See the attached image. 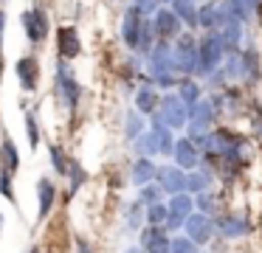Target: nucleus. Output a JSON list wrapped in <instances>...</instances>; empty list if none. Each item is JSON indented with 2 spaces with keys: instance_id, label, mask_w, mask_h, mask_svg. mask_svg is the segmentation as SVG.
Instances as JSON below:
<instances>
[{
  "instance_id": "23",
  "label": "nucleus",
  "mask_w": 262,
  "mask_h": 253,
  "mask_svg": "<svg viewBox=\"0 0 262 253\" xmlns=\"http://www.w3.org/2000/svg\"><path fill=\"white\" fill-rule=\"evenodd\" d=\"M136 149H138V155H144V157L155 155V152H158V138H155V132L138 135V138H136Z\"/></svg>"
},
{
  "instance_id": "14",
  "label": "nucleus",
  "mask_w": 262,
  "mask_h": 253,
  "mask_svg": "<svg viewBox=\"0 0 262 253\" xmlns=\"http://www.w3.org/2000/svg\"><path fill=\"white\" fill-rule=\"evenodd\" d=\"M231 146H234L231 135L223 132V129L206 135V152H209V155H231Z\"/></svg>"
},
{
  "instance_id": "2",
  "label": "nucleus",
  "mask_w": 262,
  "mask_h": 253,
  "mask_svg": "<svg viewBox=\"0 0 262 253\" xmlns=\"http://www.w3.org/2000/svg\"><path fill=\"white\" fill-rule=\"evenodd\" d=\"M172 51H175V65H178V71H183V73L200 71V45H194V37L183 34Z\"/></svg>"
},
{
  "instance_id": "33",
  "label": "nucleus",
  "mask_w": 262,
  "mask_h": 253,
  "mask_svg": "<svg viewBox=\"0 0 262 253\" xmlns=\"http://www.w3.org/2000/svg\"><path fill=\"white\" fill-rule=\"evenodd\" d=\"M141 129H144L141 112H130V116H127V135H130V138H138Z\"/></svg>"
},
{
  "instance_id": "3",
  "label": "nucleus",
  "mask_w": 262,
  "mask_h": 253,
  "mask_svg": "<svg viewBox=\"0 0 262 253\" xmlns=\"http://www.w3.org/2000/svg\"><path fill=\"white\" fill-rule=\"evenodd\" d=\"M223 51H226V42L217 34H209V37L200 42V73H211L223 59Z\"/></svg>"
},
{
  "instance_id": "9",
  "label": "nucleus",
  "mask_w": 262,
  "mask_h": 253,
  "mask_svg": "<svg viewBox=\"0 0 262 253\" xmlns=\"http://www.w3.org/2000/svg\"><path fill=\"white\" fill-rule=\"evenodd\" d=\"M186 236H189V239H194L198 245H206L209 236H211L209 217H203V214H189V217H186Z\"/></svg>"
},
{
  "instance_id": "18",
  "label": "nucleus",
  "mask_w": 262,
  "mask_h": 253,
  "mask_svg": "<svg viewBox=\"0 0 262 253\" xmlns=\"http://www.w3.org/2000/svg\"><path fill=\"white\" fill-rule=\"evenodd\" d=\"M158 174V169L152 166V160H147V157H138L136 160V166H133V183H138V186H147L149 180Z\"/></svg>"
},
{
  "instance_id": "7",
  "label": "nucleus",
  "mask_w": 262,
  "mask_h": 253,
  "mask_svg": "<svg viewBox=\"0 0 262 253\" xmlns=\"http://www.w3.org/2000/svg\"><path fill=\"white\" fill-rule=\"evenodd\" d=\"M141 14L144 11L138 9V6H133L124 14V22H121V39H124L130 48H138V37H141V26H144Z\"/></svg>"
},
{
  "instance_id": "24",
  "label": "nucleus",
  "mask_w": 262,
  "mask_h": 253,
  "mask_svg": "<svg viewBox=\"0 0 262 253\" xmlns=\"http://www.w3.org/2000/svg\"><path fill=\"white\" fill-rule=\"evenodd\" d=\"M211 101H194L192 107H189V121H200V124H206L211 118Z\"/></svg>"
},
{
  "instance_id": "35",
  "label": "nucleus",
  "mask_w": 262,
  "mask_h": 253,
  "mask_svg": "<svg viewBox=\"0 0 262 253\" xmlns=\"http://www.w3.org/2000/svg\"><path fill=\"white\" fill-rule=\"evenodd\" d=\"M26 129H29V144L37 146L40 144V129H37V118L31 112H26Z\"/></svg>"
},
{
  "instance_id": "25",
  "label": "nucleus",
  "mask_w": 262,
  "mask_h": 253,
  "mask_svg": "<svg viewBox=\"0 0 262 253\" xmlns=\"http://www.w3.org/2000/svg\"><path fill=\"white\" fill-rule=\"evenodd\" d=\"M3 157H6V166L12 169V172H14V169H17V166H20V155H17V146H14V141L9 138L6 132H3Z\"/></svg>"
},
{
  "instance_id": "12",
  "label": "nucleus",
  "mask_w": 262,
  "mask_h": 253,
  "mask_svg": "<svg viewBox=\"0 0 262 253\" xmlns=\"http://www.w3.org/2000/svg\"><path fill=\"white\" fill-rule=\"evenodd\" d=\"M152 26H155V34L158 37H175L178 34V26H181V17L175 14V11H166V9H161V11H155V17H152Z\"/></svg>"
},
{
  "instance_id": "42",
  "label": "nucleus",
  "mask_w": 262,
  "mask_h": 253,
  "mask_svg": "<svg viewBox=\"0 0 262 253\" xmlns=\"http://www.w3.org/2000/svg\"><path fill=\"white\" fill-rule=\"evenodd\" d=\"M3 28H6V14L0 11V48H3Z\"/></svg>"
},
{
  "instance_id": "27",
  "label": "nucleus",
  "mask_w": 262,
  "mask_h": 253,
  "mask_svg": "<svg viewBox=\"0 0 262 253\" xmlns=\"http://www.w3.org/2000/svg\"><path fill=\"white\" fill-rule=\"evenodd\" d=\"M0 194L6 197V200L14 202V191H12V169L3 166L0 169Z\"/></svg>"
},
{
  "instance_id": "15",
  "label": "nucleus",
  "mask_w": 262,
  "mask_h": 253,
  "mask_svg": "<svg viewBox=\"0 0 262 253\" xmlns=\"http://www.w3.org/2000/svg\"><path fill=\"white\" fill-rule=\"evenodd\" d=\"M172 155H175V160L181 169H192V166H198V160H200V155H198L192 141H178Z\"/></svg>"
},
{
  "instance_id": "13",
  "label": "nucleus",
  "mask_w": 262,
  "mask_h": 253,
  "mask_svg": "<svg viewBox=\"0 0 262 253\" xmlns=\"http://www.w3.org/2000/svg\"><path fill=\"white\" fill-rule=\"evenodd\" d=\"M158 183L164 191L178 194V191L186 189V174H181V169H175V166H164V169H158Z\"/></svg>"
},
{
  "instance_id": "1",
  "label": "nucleus",
  "mask_w": 262,
  "mask_h": 253,
  "mask_svg": "<svg viewBox=\"0 0 262 253\" xmlns=\"http://www.w3.org/2000/svg\"><path fill=\"white\" fill-rule=\"evenodd\" d=\"M149 67H152V76L158 84H164V87H172L175 84V76H172V71H175V51L166 45V39H161L158 45L152 48V59H149Z\"/></svg>"
},
{
  "instance_id": "22",
  "label": "nucleus",
  "mask_w": 262,
  "mask_h": 253,
  "mask_svg": "<svg viewBox=\"0 0 262 253\" xmlns=\"http://www.w3.org/2000/svg\"><path fill=\"white\" fill-rule=\"evenodd\" d=\"M220 231H223V236H243V234H248V222L239 217H228L220 222Z\"/></svg>"
},
{
  "instance_id": "26",
  "label": "nucleus",
  "mask_w": 262,
  "mask_h": 253,
  "mask_svg": "<svg viewBox=\"0 0 262 253\" xmlns=\"http://www.w3.org/2000/svg\"><path fill=\"white\" fill-rule=\"evenodd\" d=\"M223 42L226 45H237L239 42V20H228L223 26Z\"/></svg>"
},
{
  "instance_id": "20",
  "label": "nucleus",
  "mask_w": 262,
  "mask_h": 253,
  "mask_svg": "<svg viewBox=\"0 0 262 253\" xmlns=\"http://www.w3.org/2000/svg\"><path fill=\"white\" fill-rule=\"evenodd\" d=\"M192 197H186L183 191H178V197H172V202H169V214H175V217H181V219H186L189 214H192Z\"/></svg>"
},
{
  "instance_id": "41",
  "label": "nucleus",
  "mask_w": 262,
  "mask_h": 253,
  "mask_svg": "<svg viewBox=\"0 0 262 253\" xmlns=\"http://www.w3.org/2000/svg\"><path fill=\"white\" fill-rule=\"evenodd\" d=\"M76 253H93V250H91V245H88L85 239H76Z\"/></svg>"
},
{
  "instance_id": "32",
  "label": "nucleus",
  "mask_w": 262,
  "mask_h": 253,
  "mask_svg": "<svg viewBox=\"0 0 262 253\" xmlns=\"http://www.w3.org/2000/svg\"><path fill=\"white\" fill-rule=\"evenodd\" d=\"M152 34H155V26H152V22H144V26H141V37H138V48H141V51H152Z\"/></svg>"
},
{
  "instance_id": "38",
  "label": "nucleus",
  "mask_w": 262,
  "mask_h": 253,
  "mask_svg": "<svg viewBox=\"0 0 262 253\" xmlns=\"http://www.w3.org/2000/svg\"><path fill=\"white\" fill-rule=\"evenodd\" d=\"M194 239H172V253H194Z\"/></svg>"
},
{
  "instance_id": "5",
  "label": "nucleus",
  "mask_w": 262,
  "mask_h": 253,
  "mask_svg": "<svg viewBox=\"0 0 262 253\" xmlns=\"http://www.w3.org/2000/svg\"><path fill=\"white\" fill-rule=\"evenodd\" d=\"M57 90H59V96H62V101H65V107L68 110H76V104H79V82H76L74 76L68 73V67L59 62V67H57Z\"/></svg>"
},
{
  "instance_id": "31",
  "label": "nucleus",
  "mask_w": 262,
  "mask_h": 253,
  "mask_svg": "<svg viewBox=\"0 0 262 253\" xmlns=\"http://www.w3.org/2000/svg\"><path fill=\"white\" fill-rule=\"evenodd\" d=\"M209 180V172H192L186 174V191H200Z\"/></svg>"
},
{
  "instance_id": "34",
  "label": "nucleus",
  "mask_w": 262,
  "mask_h": 253,
  "mask_svg": "<svg viewBox=\"0 0 262 253\" xmlns=\"http://www.w3.org/2000/svg\"><path fill=\"white\" fill-rule=\"evenodd\" d=\"M51 163H54V169H57L59 174H65V172H68V166H71V163L65 160V155H62L59 146H51Z\"/></svg>"
},
{
  "instance_id": "29",
  "label": "nucleus",
  "mask_w": 262,
  "mask_h": 253,
  "mask_svg": "<svg viewBox=\"0 0 262 253\" xmlns=\"http://www.w3.org/2000/svg\"><path fill=\"white\" fill-rule=\"evenodd\" d=\"M147 219H149V225H164V219H169V208H164L161 202H155V205H149Z\"/></svg>"
},
{
  "instance_id": "43",
  "label": "nucleus",
  "mask_w": 262,
  "mask_h": 253,
  "mask_svg": "<svg viewBox=\"0 0 262 253\" xmlns=\"http://www.w3.org/2000/svg\"><path fill=\"white\" fill-rule=\"evenodd\" d=\"M243 3H245V6H251V9H254V3H256V0H243Z\"/></svg>"
},
{
  "instance_id": "16",
  "label": "nucleus",
  "mask_w": 262,
  "mask_h": 253,
  "mask_svg": "<svg viewBox=\"0 0 262 253\" xmlns=\"http://www.w3.org/2000/svg\"><path fill=\"white\" fill-rule=\"evenodd\" d=\"M152 132H155V138H158V152L161 155H172V152H175V141H172V132L166 129L164 116H155Z\"/></svg>"
},
{
  "instance_id": "4",
  "label": "nucleus",
  "mask_w": 262,
  "mask_h": 253,
  "mask_svg": "<svg viewBox=\"0 0 262 253\" xmlns=\"http://www.w3.org/2000/svg\"><path fill=\"white\" fill-rule=\"evenodd\" d=\"M23 28H26V37H29V42H42V39L48 37V17L46 11L37 6V9H29L23 14Z\"/></svg>"
},
{
  "instance_id": "10",
  "label": "nucleus",
  "mask_w": 262,
  "mask_h": 253,
  "mask_svg": "<svg viewBox=\"0 0 262 253\" xmlns=\"http://www.w3.org/2000/svg\"><path fill=\"white\" fill-rule=\"evenodd\" d=\"M141 245L147 253H172V242L164 236V231L158 228V225H152V228H147L141 234Z\"/></svg>"
},
{
  "instance_id": "19",
  "label": "nucleus",
  "mask_w": 262,
  "mask_h": 253,
  "mask_svg": "<svg viewBox=\"0 0 262 253\" xmlns=\"http://www.w3.org/2000/svg\"><path fill=\"white\" fill-rule=\"evenodd\" d=\"M136 107L141 116H147V112H155V107H158V96H155L152 87H141L136 96Z\"/></svg>"
},
{
  "instance_id": "40",
  "label": "nucleus",
  "mask_w": 262,
  "mask_h": 253,
  "mask_svg": "<svg viewBox=\"0 0 262 253\" xmlns=\"http://www.w3.org/2000/svg\"><path fill=\"white\" fill-rule=\"evenodd\" d=\"M155 3H158V0H136V6L144 11V14H147V11H152V9H155Z\"/></svg>"
},
{
  "instance_id": "21",
  "label": "nucleus",
  "mask_w": 262,
  "mask_h": 253,
  "mask_svg": "<svg viewBox=\"0 0 262 253\" xmlns=\"http://www.w3.org/2000/svg\"><path fill=\"white\" fill-rule=\"evenodd\" d=\"M198 11H200V9H194L192 0H175V14L181 17V20H186L189 26H198V22H200Z\"/></svg>"
},
{
  "instance_id": "36",
  "label": "nucleus",
  "mask_w": 262,
  "mask_h": 253,
  "mask_svg": "<svg viewBox=\"0 0 262 253\" xmlns=\"http://www.w3.org/2000/svg\"><path fill=\"white\" fill-rule=\"evenodd\" d=\"M158 197H161V189H155V186H144V189H141V200H138V202H144V205H155Z\"/></svg>"
},
{
  "instance_id": "39",
  "label": "nucleus",
  "mask_w": 262,
  "mask_h": 253,
  "mask_svg": "<svg viewBox=\"0 0 262 253\" xmlns=\"http://www.w3.org/2000/svg\"><path fill=\"white\" fill-rule=\"evenodd\" d=\"M198 208H200V211H211V208H214V200H211V194H206V191H203V194L198 197Z\"/></svg>"
},
{
  "instance_id": "28",
  "label": "nucleus",
  "mask_w": 262,
  "mask_h": 253,
  "mask_svg": "<svg viewBox=\"0 0 262 253\" xmlns=\"http://www.w3.org/2000/svg\"><path fill=\"white\" fill-rule=\"evenodd\" d=\"M68 172H71V194H76V189H79V186L88 180V174H85V169H82L76 160L68 166Z\"/></svg>"
},
{
  "instance_id": "37",
  "label": "nucleus",
  "mask_w": 262,
  "mask_h": 253,
  "mask_svg": "<svg viewBox=\"0 0 262 253\" xmlns=\"http://www.w3.org/2000/svg\"><path fill=\"white\" fill-rule=\"evenodd\" d=\"M243 71H245V62H243V56H237V54H234L231 59H228V65H226V73H228V76H239Z\"/></svg>"
},
{
  "instance_id": "6",
  "label": "nucleus",
  "mask_w": 262,
  "mask_h": 253,
  "mask_svg": "<svg viewBox=\"0 0 262 253\" xmlns=\"http://www.w3.org/2000/svg\"><path fill=\"white\" fill-rule=\"evenodd\" d=\"M161 116L169 127H183L189 118V110H186V101L181 96H164V104H161Z\"/></svg>"
},
{
  "instance_id": "30",
  "label": "nucleus",
  "mask_w": 262,
  "mask_h": 253,
  "mask_svg": "<svg viewBox=\"0 0 262 253\" xmlns=\"http://www.w3.org/2000/svg\"><path fill=\"white\" fill-rule=\"evenodd\" d=\"M198 93H200V90H198V84H194V82H186V79L181 82V99L186 101V107H192L194 101H198Z\"/></svg>"
},
{
  "instance_id": "8",
  "label": "nucleus",
  "mask_w": 262,
  "mask_h": 253,
  "mask_svg": "<svg viewBox=\"0 0 262 253\" xmlns=\"http://www.w3.org/2000/svg\"><path fill=\"white\" fill-rule=\"evenodd\" d=\"M57 45H59V56L62 59H74L79 56L82 51V42H79V34H76L74 26H62L57 31Z\"/></svg>"
},
{
  "instance_id": "44",
  "label": "nucleus",
  "mask_w": 262,
  "mask_h": 253,
  "mask_svg": "<svg viewBox=\"0 0 262 253\" xmlns=\"http://www.w3.org/2000/svg\"><path fill=\"white\" fill-rule=\"evenodd\" d=\"M127 253H141V247H133V250H127Z\"/></svg>"
},
{
  "instance_id": "11",
  "label": "nucleus",
  "mask_w": 262,
  "mask_h": 253,
  "mask_svg": "<svg viewBox=\"0 0 262 253\" xmlns=\"http://www.w3.org/2000/svg\"><path fill=\"white\" fill-rule=\"evenodd\" d=\"M14 71H17V79H20V84H23V90H37L40 67H37V62L31 59V56H23V59H17Z\"/></svg>"
},
{
  "instance_id": "17",
  "label": "nucleus",
  "mask_w": 262,
  "mask_h": 253,
  "mask_svg": "<svg viewBox=\"0 0 262 253\" xmlns=\"http://www.w3.org/2000/svg\"><path fill=\"white\" fill-rule=\"evenodd\" d=\"M37 194H40V219H46L48 211H51V205H54L57 189H54V183L48 177H42L40 183H37Z\"/></svg>"
}]
</instances>
